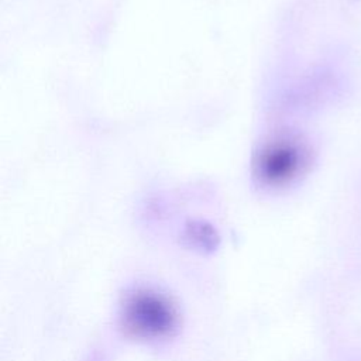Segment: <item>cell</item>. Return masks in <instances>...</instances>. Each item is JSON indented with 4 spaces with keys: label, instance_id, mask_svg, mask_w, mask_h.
<instances>
[{
    "label": "cell",
    "instance_id": "obj_2",
    "mask_svg": "<svg viewBox=\"0 0 361 361\" xmlns=\"http://www.w3.org/2000/svg\"><path fill=\"white\" fill-rule=\"evenodd\" d=\"M312 161V148L302 135L282 134L265 145L257 162V175L267 186H289L309 171Z\"/></svg>",
    "mask_w": 361,
    "mask_h": 361
},
{
    "label": "cell",
    "instance_id": "obj_1",
    "mask_svg": "<svg viewBox=\"0 0 361 361\" xmlns=\"http://www.w3.org/2000/svg\"><path fill=\"white\" fill-rule=\"evenodd\" d=\"M120 326L134 338L157 340L171 336L178 327V312L171 300L151 289H135L120 306Z\"/></svg>",
    "mask_w": 361,
    "mask_h": 361
},
{
    "label": "cell",
    "instance_id": "obj_3",
    "mask_svg": "<svg viewBox=\"0 0 361 361\" xmlns=\"http://www.w3.org/2000/svg\"><path fill=\"white\" fill-rule=\"evenodd\" d=\"M186 235H188V240L190 241V244L196 245L197 248L213 250L216 247L217 237H216L213 228H210L209 226H204L203 223L192 224L189 227Z\"/></svg>",
    "mask_w": 361,
    "mask_h": 361
}]
</instances>
